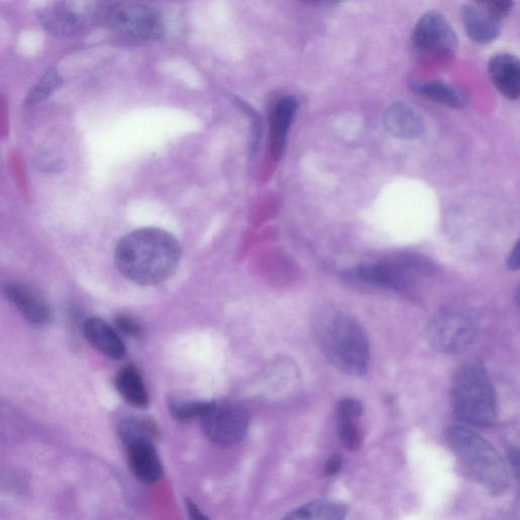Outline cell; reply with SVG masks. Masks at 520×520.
Returning <instances> with one entry per match:
<instances>
[{
  "instance_id": "6da1fadb",
  "label": "cell",
  "mask_w": 520,
  "mask_h": 520,
  "mask_svg": "<svg viewBox=\"0 0 520 520\" xmlns=\"http://www.w3.org/2000/svg\"><path fill=\"white\" fill-rule=\"evenodd\" d=\"M114 258L117 270L125 279L140 286H155L176 272L181 246L165 230L142 228L120 239Z\"/></svg>"
},
{
  "instance_id": "7a4b0ae2",
  "label": "cell",
  "mask_w": 520,
  "mask_h": 520,
  "mask_svg": "<svg viewBox=\"0 0 520 520\" xmlns=\"http://www.w3.org/2000/svg\"><path fill=\"white\" fill-rule=\"evenodd\" d=\"M312 332L319 350L335 368L355 377L367 373L370 341L353 316L334 307L322 309L313 319Z\"/></svg>"
},
{
  "instance_id": "3957f363",
  "label": "cell",
  "mask_w": 520,
  "mask_h": 520,
  "mask_svg": "<svg viewBox=\"0 0 520 520\" xmlns=\"http://www.w3.org/2000/svg\"><path fill=\"white\" fill-rule=\"evenodd\" d=\"M446 443L465 473L493 495L509 487V475L498 450L482 435L466 426H449Z\"/></svg>"
},
{
  "instance_id": "277c9868",
  "label": "cell",
  "mask_w": 520,
  "mask_h": 520,
  "mask_svg": "<svg viewBox=\"0 0 520 520\" xmlns=\"http://www.w3.org/2000/svg\"><path fill=\"white\" fill-rule=\"evenodd\" d=\"M451 405L455 417L468 425L489 428L496 424L497 397L486 368L470 363L455 373L451 383Z\"/></svg>"
},
{
  "instance_id": "5b68a950",
  "label": "cell",
  "mask_w": 520,
  "mask_h": 520,
  "mask_svg": "<svg viewBox=\"0 0 520 520\" xmlns=\"http://www.w3.org/2000/svg\"><path fill=\"white\" fill-rule=\"evenodd\" d=\"M434 271V264L427 257L400 252L384 257L375 264L348 269L342 273V277L352 284L406 291L421 279L430 277Z\"/></svg>"
},
{
  "instance_id": "8992f818",
  "label": "cell",
  "mask_w": 520,
  "mask_h": 520,
  "mask_svg": "<svg viewBox=\"0 0 520 520\" xmlns=\"http://www.w3.org/2000/svg\"><path fill=\"white\" fill-rule=\"evenodd\" d=\"M430 346L445 355H458L470 349L480 336V324L470 312L446 308L430 321L427 332Z\"/></svg>"
},
{
  "instance_id": "52a82bcc",
  "label": "cell",
  "mask_w": 520,
  "mask_h": 520,
  "mask_svg": "<svg viewBox=\"0 0 520 520\" xmlns=\"http://www.w3.org/2000/svg\"><path fill=\"white\" fill-rule=\"evenodd\" d=\"M415 54L427 63H443L458 49V36L443 15L428 12L417 22L411 37Z\"/></svg>"
},
{
  "instance_id": "ba28073f",
  "label": "cell",
  "mask_w": 520,
  "mask_h": 520,
  "mask_svg": "<svg viewBox=\"0 0 520 520\" xmlns=\"http://www.w3.org/2000/svg\"><path fill=\"white\" fill-rule=\"evenodd\" d=\"M104 21L110 30L127 38L155 40L163 34L159 14L138 3L121 2L109 6Z\"/></svg>"
},
{
  "instance_id": "9c48e42d",
  "label": "cell",
  "mask_w": 520,
  "mask_h": 520,
  "mask_svg": "<svg viewBox=\"0 0 520 520\" xmlns=\"http://www.w3.org/2000/svg\"><path fill=\"white\" fill-rule=\"evenodd\" d=\"M201 420L207 437L219 446L240 442L249 427L248 411L234 403H212Z\"/></svg>"
},
{
  "instance_id": "30bf717a",
  "label": "cell",
  "mask_w": 520,
  "mask_h": 520,
  "mask_svg": "<svg viewBox=\"0 0 520 520\" xmlns=\"http://www.w3.org/2000/svg\"><path fill=\"white\" fill-rule=\"evenodd\" d=\"M130 471L142 483L153 485L163 475V466L154 439L137 438L124 443Z\"/></svg>"
},
{
  "instance_id": "8fae6325",
  "label": "cell",
  "mask_w": 520,
  "mask_h": 520,
  "mask_svg": "<svg viewBox=\"0 0 520 520\" xmlns=\"http://www.w3.org/2000/svg\"><path fill=\"white\" fill-rule=\"evenodd\" d=\"M6 295L29 322L36 325L51 323L53 312L49 303L31 287L19 283L10 284L6 288Z\"/></svg>"
},
{
  "instance_id": "7c38bea8",
  "label": "cell",
  "mask_w": 520,
  "mask_h": 520,
  "mask_svg": "<svg viewBox=\"0 0 520 520\" xmlns=\"http://www.w3.org/2000/svg\"><path fill=\"white\" fill-rule=\"evenodd\" d=\"M490 80L498 92L508 100L520 96V62L510 53L494 55L488 64Z\"/></svg>"
},
{
  "instance_id": "4fadbf2b",
  "label": "cell",
  "mask_w": 520,
  "mask_h": 520,
  "mask_svg": "<svg viewBox=\"0 0 520 520\" xmlns=\"http://www.w3.org/2000/svg\"><path fill=\"white\" fill-rule=\"evenodd\" d=\"M387 132L400 139H414L424 129L422 116L410 105L398 102L390 105L383 116Z\"/></svg>"
},
{
  "instance_id": "5bb4252c",
  "label": "cell",
  "mask_w": 520,
  "mask_h": 520,
  "mask_svg": "<svg viewBox=\"0 0 520 520\" xmlns=\"http://www.w3.org/2000/svg\"><path fill=\"white\" fill-rule=\"evenodd\" d=\"M461 17L467 35L475 43L490 44L501 33L502 22L474 4L465 5Z\"/></svg>"
},
{
  "instance_id": "9a60e30c",
  "label": "cell",
  "mask_w": 520,
  "mask_h": 520,
  "mask_svg": "<svg viewBox=\"0 0 520 520\" xmlns=\"http://www.w3.org/2000/svg\"><path fill=\"white\" fill-rule=\"evenodd\" d=\"M88 342L102 355L112 360L124 357L126 349L116 331L103 319L89 318L84 324Z\"/></svg>"
},
{
  "instance_id": "2e32d148",
  "label": "cell",
  "mask_w": 520,
  "mask_h": 520,
  "mask_svg": "<svg viewBox=\"0 0 520 520\" xmlns=\"http://www.w3.org/2000/svg\"><path fill=\"white\" fill-rule=\"evenodd\" d=\"M299 103L293 96L282 98L274 107L270 118V144L274 157L282 156L290 127L298 110Z\"/></svg>"
},
{
  "instance_id": "e0dca14e",
  "label": "cell",
  "mask_w": 520,
  "mask_h": 520,
  "mask_svg": "<svg viewBox=\"0 0 520 520\" xmlns=\"http://www.w3.org/2000/svg\"><path fill=\"white\" fill-rule=\"evenodd\" d=\"M41 21L49 33L56 36H69L80 29L83 17L69 0H62L44 10L41 14Z\"/></svg>"
},
{
  "instance_id": "ac0fdd59",
  "label": "cell",
  "mask_w": 520,
  "mask_h": 520,
  "mask_svg": "<svg viewBox=\"0 0 520 520\" xmlns=\"http://www.w3.org/2000/svg\"><path fill=\"white\" fill-rule=\"evenodd\" d=\"M115 386L120 396L130 406L147 408L150 402L148 389L140 372L132 366H126L117 372Z\"/></svg>"
},
{
  "instance_id": "d6986e66",
  "label": "cell",
  "mask_w": 520,
  "mask_h": 520,
  "mask_svg": "<svg viewBox=\"0 0 520 520\" xmlns=\"http://www.w3.org/2000/svg\"><path fill=\"white\" fill-rule=\"evenodd\" d=\"M411 88L418 96L452 109L465 105L463 95L453 87L439 81H412Z\"/></svg>"
},
{
  "instance_id": "ffe728a7",
  "label": "cell",
  "mask_w": 520,
  "mask_h": 520,
  "mask_svg": "<svg viewBox=\"0 0 520 520\" xmlns=\"http://www.w3.org/2000/svg\"><path fill=\"white\" fill-rule=\"evenodd\" d=\"M348 514V507L343 503L329 500L308 502L291 511L286 519L343 520Z\"/></svg>"
},
{
  "instance_id": "44dd1931",
  "label": "cell",
  "mask_w": 520,
  "mask_h": 520,
  "mask_svg": "<svg viewBox=\"0 0 520 520\" xmlns=\"http://www.w3.org/2000/svg\"><path fill=\"white\" fill-rule=\"evenodd\" d=\"M61 82V78L55 70L48 71L30 92L27 98V104L35 105L43 102L59 88Z\"/></svg>"
},
{
  "instance_id": "7402d4cb",
  "label": "cell",
  "mask_w": 520,
  "mask_h": 520,
  "mask_svg": "<svg viewBox=\"0 0 520 520\" xmlns=\"http://www.w3.org/2000/svg\"><path fill=\"white\" fill-rule=\"evenodd\" d=\"M212 403L172 401L169 409L172 416L180 421L200 418L206 413Z\"/></svg>"
},
{
  "instance_id": "603a6c76",
  "label": "cell",
  "mask_w": 520,
  "mask_h": 520,
  "mask_svg": "<svg viewBox=\"0 0 520 520\" xmlns=\"http://www.w3.org/2000/svg\"><path fill=\"white\" fill-rule=\"evenodd\" d=\"M338 436L343 446L349 451H356L362 445L363 436L355 419L338 418Z\"/></svg>"
},
{
  "instance_id": "cb8c5ba5",
  "label": "cell",
  "mask_w": 520,
  "mask_h": 520,
  "mask_svg": "<svg viewBox=\"0 0 520 520\" xmlns=\"http://www.w3.org/2000/svg\"><path fill=\"white\" fill-rule=\"evenodd\" d=\"M471 2L501 22L509 17L514 8L513 0H471Z\"/></svg>"
},
{
  "instance_id": "d4e9b609",
  "label": "cell",
  "mask_w": 520,
  "mask_h": 520,
  "mask_svg": "<svg viewBox=\"0 0 520 520\" xmlns=\"http://www.w3.org/2000/svg\"><path fill=\"white\" fill-rule=\"evenodd\" d=\"M364 412L363 404L356 399H345L338 405V418L356 419Z\"/></svg>"
},
{
  "instance_id": "484cf974",
  "label": "cell",
  "mask_w": 520,
  "mask_h": 520,
  "mask_svg": "<svg viewBox=\"0 0 520 520\" xmlns=\"http://www.w3.org/2000/svg\"><path fill=\"white\" fill-rule=\"evenodd\" d=\"M115 323L117 329L129 337L139 338L142 335L140 324L128 316H118Z\"/></svg>"
},
{
  "instance_id": "4316f807",
  "label": "cell",
  "mask_w": 520,
  "mask_h": 520,
  "mask_svg": "<svg viewBox=\"0 0 520 520\" xmlns=\"http://www.w3.org/2000/svg\"><path fill=\"white\" fill-rule=\"evenodd\" d=\"M343 466V458L341 457V454L335 453L332 455V457L329 459L327 464H325L322 475L325 478L333 477L337 475Z\"/></svg>"
},
{
  "instance_id": "83f0119b",
  "label": "cell",
  "mask_w": 520,
  "mask_h": 520,
  "mask_svg": "<svg viewBox=\"0 0 520 520\" xmlns=\"http://www.w3.org/2000/svg\"><path fill=\"white\" fill-rule=\"evenodd\" d=\"M186 507L190 518L195 520H206L208 518L192 500H186Z\"/></svg>"
},
{
  "instance_id": "f1b7e54d",
  "label": "cell",
  "mask_w": 520,
  "mask_h": 520,
  "mask_svg": "<svg viewBox=\"0 0 520 520\" xmlns=\"http://www.w3.org/2000/svg\"><path fill=\"white\" fill-rule=\"evenodd\" d=\"M507 266L511 271H517L519 269V243L517 242L512 248L508 260Z\"/></svg>"
},
{
  "instance_id": "f546056e",
  "label": "cell",
  "mask_w": 520,
  "mask_h": 520,
  "mask_svg": "<svg viewBox=\"0 0 520 520\" xmlns=\"http://www.w3.org/2000/svg\"><path fill=\"white\" fill-rule=\"evenodd\" d=\"M303 2L313 6L331 7L338 5L342 0H303Z\"/></svg>"
}]
</instances>
